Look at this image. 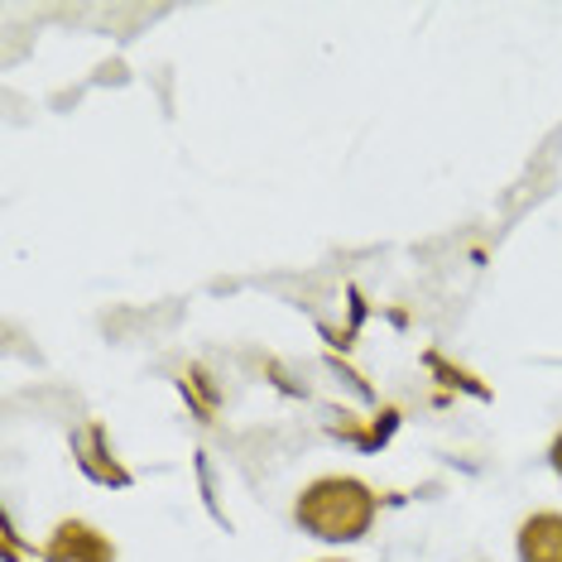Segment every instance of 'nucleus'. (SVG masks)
<instances>
[{"label": "nucleus", "instance_id": "f257e3e1", "mask_svg": "<svg viewBox=\"0 0 562 562\" xmlns=\"http://www.w3.org/2000/svg\"><path fill=\"white\" fill-rule=\"evenodd\" d=\"M299 524L323 543H356L375 519V495L356 476H323L293 505Z\"/></svg>", "mask_w": 562, "mask_h": 562}, {"label": "nucleus", "instance_id": "f03ea898", "mask_svg": "<svg viewBox=\"0 0 562 562\" xmlns=\"http://www.w3.org/2000/svg\"><path fill=\"white\" fill-rule=\"evenodd\" d=\"M44 562H116V548L87 519H63L44 548Z\"/></svg>", "mask_w": 562, "mask_h": 562}, {"label": "nucleus", "instance_id": "7ed1b4c3", "mask_svg": "<svg viewBox=\"0 0 562 562\" xmlns=\"http://www.w3.org/2000/svg\"><path fill=\"white\" fill-rule=\"evenodd\" d=\"M519 562H562V515L539 509L519 524Z\"/></svg>", "mask_w": 562, "mask_h": 562}, {"label": "nucleus", "instance_id": "20e7f679", "mask_svg": "<svg viewBox=\"0 0 562 562\" xmlns=\"http://www.w3.org/2000/svg\"><path fill=\"white\" fill-rule=\"evenodd\" d=\"M553 471L562 476V432H558V442H553Z\"/></svg>", "mask_w": 562, "mask_h": 562}]
</instances>
